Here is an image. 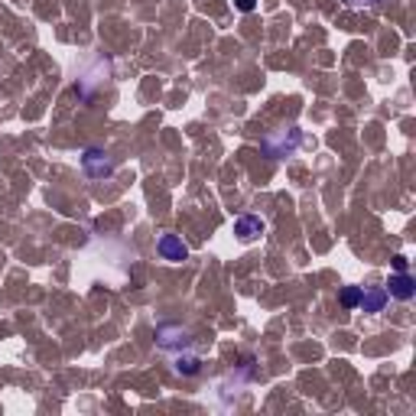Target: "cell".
<instances>
[{"mask_svg": "<svg viewBox=\"0 0 416 416\" xmlns=\"http://www.w3.org/2000/svg\"><path fill=\"white\" fill-rule=\"evenodd\" d=\"M82 166H85V172L91 176V179H108V176H114V159H111L104 150H98V147L85 150Z\"/></svg>", "mask_w": 416, "mask_h": 416, "instance_id": "6da1fadb", "label": "cell"}, {"mask_svg": "<svg viewBox=\"0 0 416 416\" xmlns=\"http://www.w3.org/2000/svg\"><path fill=\"white\" fill-rule=\"evenodd\" d=\"M157 345L159 348H166V351H176V348H189L192 345V335L185 329H179V325H159L157 329Z\"/></svg>", "mask_w": 416, "mask_h": 416, "instance_id": "7a4b0ae2", "label": "cell"}, {"mask_svg": "<svg viewBox=\"0 0 416 416\" xmlns=\"http://www.w3.org/2000/svg\"><path fill=\"white\" fill-rule=\"evenodd\" d=\"M157 251L163 260H172V264H183L185 257H189V247L183 244V238L179 234H163L157 241Z\"/></svg>", "mask_w": 416, "mask_h": 416, "instance_id": "3957f363", "label": "cell"}, {"mask_svg": "<svg viewBox=\"0 0 416 416\" xmlns=\"http://www.w3.org/2000/svg\"><path fill=\"white\" fill-rule=\"evenodd\" d=\"M416 293V280L410 277V273H393L391 280H387V296H393V299H413Z\"/></svg>", "mask_w": 416, "mask_h": 416, "instance_id": "277c9868", "label": "cell"}, {"mask_svg": "<svg viewBox=\"0 0 416 416\" xmlns=\"http://www.w3.org/2000/svg\"><path fill=\"white\" fill-rule=\"evenodd\" d=\"M234 234H238L244 244H251V241H257L260 234H264V221H260L257 215H241V218L234 221Z\"/></svg>", "mask_w": 416, "mask_h": 416, "instance_id": "5b68a950", "label": "cell"}, {"mask_svg": "<svg viewBox=\"0 0 416 416\" xmlns=\"http://www.w3.org/2000/svg\"><path fill=\"white\" fill-rule=\"evenodd\" d=\"M387 290H361V303H358V309L361 312H384V306H387Z\"/></svg>", "mask_w": 416, "mask_h": 416, "instance_id": "8992f818", "label": "cell"}, {"mask_svg": "<svg viewBox=\"0 0 416 416\" xmlns=\"http://www.w3.org/2000/svg\"><path fill=\"white\" fill-rule=\"evenodd\" d=\"M296 143H299V130L293 127V134H290V140L283 137L280 143H273V140H267V153L270 157H286V153H293L296 150Z\"/></svg>", "mask_w": 416, "mask_h": 416, "instance_id": "52a82bcc", "label": "cell"}, {"mask_svg": "<svg viewBox=\"0 0 416 416\" xmlns=\"http://www.w3.org/2000/svg\"><path fill=\"white\" fill-rule=\"evenodd\" d=\"M202 371V358H196V355H179L176 358V374H185V378H192V374H198Z\"/></svg>", "mask_w": 416, "mask_h": 416, "instance_id": "ba28073f", "label": "cell"}, {"mask_svg": "<svg viewBox=\"0 0 416 416\" xmlns=\"http://www.w3.org/2000/svg\"><path fill=\"white\" fill-rule=\"evenodd\" d=\"M358 303H361V286H348L342 293V306H348V309H355Z\"/></svg>", "mask_w": 416, "mask_h": 416, "instance_id": "9c48e42d", "label": "cell"}, {"mask_svg": "<svg viewBox=\"0 0 416 416\" xmlns=\"http://www.w3.org/2000/svg\"><path fill=\"white\" fill-rule=\"evenodd\" d=\"M391 264H393V270H397V273H404V270L410 267V260H406L404 254H393V260H391Z\"/></svg>", "mask_w": 416, "mask_h": 416, "instance_id": "30bf717a", "label": "cell"}, {"mask_svg": "<svg viewBox=\"0 0 416 416\" xmlns=\"http://www.w3.org/2000/svg\"><path fill=\"white\" fill-rule=\"evenodd\" d=\"M234 3H238V10H244V13H251L257 7V0H234Z\"/></svg>", "mask_w": 416, "mask_h": 416, "instance_id": "8fae6325", "label": "cell"}, {"mask_svg": "<svg viewBox=\"0 0 416 416\" xmlns=\"http://www.w3.org/2000/svg\"><path fill=\"white\" fill-rule=\"evenodd\" d=\"M345 3H348V7H371L374 0H345Z\"/></svg>", "mask_w": 416, "mask_h": 416, "instance_id": "7c38bea8", "label": "cell"}]
</instances>
